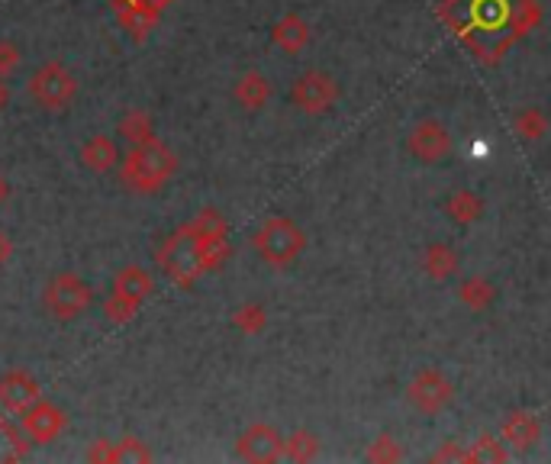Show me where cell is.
Here are the masks:
<instances>
[{
	"instance_id": "1",
	"label": "cell",
	"mask_w": 551,
	"mask_h": 464,
	"mask_svg": "<svg viewBox=\"0 0 551 464\" xmlns=\"http://www.w3.org/2000/svg\"><path fill=\"white\" fill-rule=\"evenodd\" d=\"M120 181L126 191L133 194H158L162 187L174 178L178 171V155H174L171 145H165L162 139H149L139 142L129 149L126 158H120Z\"/></svg>"
},
{
	"instance_id": "2",
	"label": "cell",
	"mask_w": 551,
	"mask_h": 464,
	"mask_svg": "<svg viewBox=\"0 0 551 464\" xmlns=\"http://www.w3.org/2000/svg\"><path fill=\"white\" fill-rule=\"evenodd\" d=\"M252 249L271 268L294 265L303 255V249H307V232H303L300 223L287 220V216H271V220H265L255 229Z\"/></svg>"
},
{
	"instance_id": "3",
	"label": "cell",
	"mask_w": 551,
	"mask_h": 464,
	"mask_svg": "<svg viewBox=\"0 0 551 464\" xmlns=\"http://www.w3.org/2000/svg\"><path fill=\"white\" fill-rule=\"evenodd\" d=\"M155 258H158V268H162L168 278L178 287H184V290L191 287L200 274H207V271H203L200 245H197L194 232H191V226H187V223L174 229L171 236L158 245Z\"/></svg>"
},
{
	"instance_id": "4",
	"label": "cell",
	"mask_w": 551,
	"mask_h": 464,
	"mask_svg": "<svg viewBox=\"0 0 551 464\" xmlns=\"http://www.w3.org/2000/svg\"><path fill=\"white\" fill-rule=\"evenodd\" d=\"M26 91L36 100L39 110L65 113L78 100V78L71 75V68H65L62 62H46L29 75Z\"/></svg>"
},
{
	"instance_id": "5",
	"label": "cell",
	"mask_w": 551,
	"mask_h": 464,
	"mask_svg": "<svg viewBox=\"0 0 551 464\" xmlns=\"http://www.w3.org/2000/svg\"><path fill=\"white\" fill-rule=\"evenodd\" d=\"M91 303H94V290L75 271L55 274V278H49L46 290H42V307H46V313L55 323H71V319H78L81 313L91 310Z\"/></svg>"
},
{
	"instance_id": "6",
	"label": "cell",
	"mask_w": 551,
	"mask_h": 464,
	"mask_svg": "<svg viewBox=\"0 0 551 464\" xmlns=\"http://www.w3.org/2000/svg\"><path fill=\"white\" fill-rule=\"evenodd\" d=\"M191 232L200 245V258H203V271H216L223 261L232 255V242H229V223L220 210L203 207L191 223Z\"/></svg>"
},
{
	"instance_id": "7",
	"label": "cell",
	"mask_w": 551,
	"mask_h": 464,
	"mask_svg": "<svg viewBox=\"0 0 551 464\" xmlns=\"http://www.w3.org/2000/svg\"><path fill=\"white\" fill-rule=\"evenodd\" d=\"M290 104L307 116H323L339 104V81L329 71L310 68L290 84Z\"/></svg>"
},
{
	"instance_id": "8",
	"label": "cell",
	"mask_w": 551,
	"mask_h": 464,
	"mask_svg": "<svg viewBox=\"0 0 551 464\" xmlns=\"http://www.w3.org/2000/svg\"><path fill=\"white\" fill-rule=\"evenodd\" d=\"M406 400H410L416 413L439 416L455 403V384L448 381V374H442L439 368H423L406 384Z\"/></svg>"
},
{
	"instance_id": "9",
	"label": "cell",
	"mask_w": 551,
	"mask_h": 464,
	"mask_svg": "<svg viewBox=\"0 0 551 464\" xmlns=\"http://www.w3.org/2000/svg\"><path fill=\"white\" fill-rule=\"evenodd\" d=\"M17 416H20V432L29 445H52L58 435L68 429V416L62 406L42 397L36 403H29Z\"/></svg>"
},
{
	"instance_id": "10",
	"label": "cell",
	"mask_w": 551,
	"mask_h": 464,
	"mask_svg": "<svg viewBox=\"0 0 551 464\" xmlns=\"http://www.w3.org/2000/svg\"><path fill=\"white\" fill-rule=\"evenodd\" d=\"M406 149L416 158L419 165H442L455 149V139L448 133V126L442 120H423L410 129L406 136Z\"/></svg>"
},
{
	"instance_id": "11",
	"label": "cell",
	"mask_w": 551,
	"mask_h": 464,
	"mask_svg": "<svg viewBox=\"0 0 551 464\" xmlns=\"http://www.w3.org/2000/svg\"><path fill=\"white\" fill-rule=\"evenodd\" d=\"M281 445H284V435L278 429L268 423H252L236 439V458L252 464H271V461H281Z\"/></svg>"
},
{
	"instance_id": "12",
	"label": "cell",
	"mask_w": 551,
	"mask_h": 464,
	"mask_svg": "<svg viewBox=\"0 0 551 464\" xmlns=\"http://www.w3.org/2000/svg\"><path fill=\"white\" fill-rule=\"evenodd\" d=\"M39 381L26 368H10L0 374V410L7 413H23L29 403L39 400Z\"/></svg>"
},
{
	"instance_id": "13",
	"label": "cell",
	"mask_w": 551,
	"mask_h": 464,
	"mask_svg": "<svg viewBox=\"0 0 551 464\" xmlns=\"http://www.w3.org/2000/svg\"><path fill=\"white\" fill-rule=\"evenodd\" d=\"M503 442L510 445L513 452H532V448L542 442V419L529 410L510 413L503 423Z\"/></svg>"
},
{
	"instance_id": "14",
	"label": "cell",
	"mask_w": 551,
	"mask_h": 464,
	"mask_svg": "<svg viewBox=\"0 0 551 464\" xmlns=\"http://www.w3.org/2000/svg\"><path fill=\"white\" fill-rule=\"evenodd\" d=\"M274 94V87L268 81V75H261L258 68L245 71V75H239V81L232 84V100L245 110V113H258L268 107V100Z\"/></svg>"
},
{
	"instance_id": "15",
	"label": "cell",
	"mask_w": 551,
	"mask_h": 464,
	"mask_svg": "<svg viewBox=\"0 0 551 464\" xmlns=\"http://www.w3.org/2000/svg\"><path fill=\"white\" fill-rule=\"evenodd\" d=\"M113 294H120L123 300H129V303H136V307H142V303L155 294V278H152V271L142 268V265H123L120 271H116V278H113Z\"/></svg>"
},
{
	"instance_id": "16",
	"label": "cell",
	"mask_w": 551,
	"mask_h": 464,
	"mask_svg": "<svg viewBox=\"0 0 551 464\" xmlns=\"http://www.w3.org/2000/svg\"><path fill=\"white\" fill-rule=\"evenodd\" d=\"M78 158H81V165L91 174H107V171H113L116 165H120L123 155H120V145H116L113 136L97 133V136H91L81 145Z\"/></svg>"
},
{
	"instance_id": "17",
	"label": "cell",
	"mask_w": 551,
	"mask_h": 464,
	"mask_svg": "<svg viewBox=\"0 0 551 464\" xmlns=\"http://www.w3.org/2000/svg\"><path fill=\"white\" fill-rule=\"evenodd\" d=\"M271 42L284 55H300L310 46V23L300 13H284V17L271 26Z\"/></svg>"
},
{
	"instance_id": "18",
	"label": "cell",
	"mask_w": 551,
	"mask_h": 464,
	"mask_svg": "<svg viewBox=\"0 0 551 464\" xmlns=\"http://www.w3.org/2000/svg\"><path fill=\"white\" fill-rule=\"evenodd\" d=\"M423 271L429 274L432 281H452L455 274L461 271V255L455 245H448V242H429L426 249H423Z\"/></svg>"
},
{
	"instance_id": "19",
	"label": "cell",
	"mask_w": 551,
	"mask_h": 464,
	"mask_svg": "<svg viewBox=\"0 0 551 464\" xmlns=\"http://www.w3.org/2000/svg\"><path fill=\"white\" fill-rule=\"evenodd\" d=\"M458 300L461 307H468L471 313H487L493 303L500 300V287L493 284L484 274H471L458 284Z\"/></svg>"
},
{
	"instance_id": "20",
	"label": "cell",
	"mask_w": 551,
	"mask_h": 464,
	"mask_svg": "<svg viewBox=\"0 0 551 464\" xmlns=\"http://www.w3.org/2000/svg\"><path fill=\"white\" fill-rule=\"evenodd\" d=\"M445 216L452 223H458V226H474L484 216V197L468 191V187H461V191L448 194V200H445Z\"/></svg>"
},
{
	"instance_id": "21",
	"label": "cell",
	"mask_w": 551,
	"mask_h": 464,
	"mask_svg": "<svg viewBox=\"0 0 551 464\" xmlns=\"http://www.w3.org/2000/svg\"><path fill=\"white\" fill-rule=\"evenodd\" d=\"M323 448V439L313 429H294L290 435H284L281 445V461H294V464H307L319 455Z\"/></svg>"
},
{
	"instance_id": "22",
	"label": "cell",
	"mask_w": 551,
	"mask_h": 464,
	"mask_svg": "<svg viewBox=\"0 0 551 464\" xmlns=\"http://www.w3.org/2000/svg\"><path fill=\"white\" fill-rule=\"evenodd\" d=\"M116 4V13H120V23L129 29L133 36H149L155 23H158V13L149 10L145 4H139V0H113Z\"/></svg>"
},
{
	"instance_id": "23",
	"label": "cell",
	"mask_w": 551,
	"mask_h": 464,
	"mask_svg": "<svg viewBox=\"0 0 551 464\" xmlns=\"http://www.w3.org/2000/svg\"><path fill=\"white\" fill-rule=\"evenodd\" d=\"M116 133H120V139H126L129 145H139V142H149L155 139V120L149 110H126L120 116V123H116Z\"/></svg>"
},
{
	"instance_id": "24",
	"label": "cell",
	"mask_w": 551,
	"mask_h": 464,
	"mask_svg": "<svg viewBox=\"0 0 551 464\" xmlns=\"http://www.w3.org/2000/svg\"><path fill=\"white\" fill-rule=\"evenodd\" d=\"M513 129L519 139L526 142H542L545 133H548V113L542 107H522L516 116H513Z\"/></svg>"
},
{
	"instance_id": "25",
	"label": "cell",
	"mask_w": 551,
	"mask_h": 464,
	"mask_svg": "<svg viewBox=\"0 0 551 464\" xmlns=\"http://www.w3.org/2000/svg\"><path fill=\"white\" fill-rule=\"evenodd\" d=\"M152 458V448L136 435H123L110 445V464H149Z\"/></svg>"
},
{
	"instance_id": "26",
	"label": "cell",
	"mask_w": 551,
	"mask_h": 464,
	"mask_svg": "<svg viewBox=\"0 0 551 464\" xmlns=\"http://www.w3.org/2000/svg\"><path fill=\"white\" fill-rule=\"evenodd\" d=\"M503 461H510V452H506V445L497 435H481V439L464 452V464H503Z\"/></svg>"
},
{
	"instance_id": "27",
	"label": "cell",
	"mask_w": 551,
	"mask_h": 464,
	"mask_svg": "<svg viewBox=\"0 0 551 464\" xmlns=\"http://www.w3.org/2000/svg\"><path fill=\"white\" fill-rule=\"evenodd\" d=\"M232 326L245 332V336H261V332L268 329V310L255 300L242 303V307H236V313H232Z\"/></svg>"
},
{
	"instance_id": "28",
	"label": "cell",
	"mask_w": 551,
	"mask_h": 464,
	"mask_svg": "<svg viewBox=\"0 0 551 464\" xmlns=\"http://www.w3.org/2000/svg\"><path fill=\"white\" fill-rule=\"evenodd\" d=\"M29 442L23 439L20 429H13L4 416H0V461H20L26 458Z\"/></svg>"
},
{
	"instance_id": "29",
	"label": "cell",
	"mask_w": 551,
	"mask_h": 464,
	"mask_svg": "<svg viewBox=\"0 0 551 464\" xmlns=\"http://www.w3.org/2000/svg\"><path fill=\"white\" fill-rule=\"evenodd\" d=\"M365 458L374 464H397V461H403V445L394 439V435H377L371 448L365 452Z\"/></svg>"
},
{
	"instance_id": "30",
	"label": "cell",
	"mask_w": 551,
	"mask_h": 464,
	"mask_svg": "<svg viewBox=\"0 0 551 464\" xmlns=\"http://www.w3.org/2000/svg\"><path fill=\"white\" fill-rule=\"evenodd\" d=\"M136 313H139L136 303L123 300L120 294H110V297L104 300V316H107V323H113V326H126Z\"/></svg>"
},
{
	"instance_id": "31",
	"label": "cell",
	"mask_w": 551,
	"mask_h": 464,
	"mask_svg": "<svg viewBox=\"0 0 551 464\" xmlns=\"http://www.w3.org/2000/svg\"><path fill=\"white\" fill-rule=\"evenodd\" d=\"M23 55H20V46L10 39H0V78H10L13 71L20 68Z\"/></svg>"
},
{
	"instance_id": "32",
	"label": "cell",
	"mask_w": 551,
	"mask_h": 464,
	"mask_svg": "<svg viewBox=\"0 0 551 464\" xmlns=\"http://www.w3.org/2000/svg\"><path fill=\"white\" fill-rule=\"evenodd\" d=\"M432 461H458V464H464V448H461V442H445L439 452L432 455Z\"/></svg>"
},
{
	"instance_id": "33",
	"label": "cell",
	"mask_w": 551,
	"mask_h": 464,
	"mask_svg": "<svg viewBox=\"0 0 551 464\" xmlns=\"http://www.w3.org/2000/svg\"><path fill=\"white\" fill-rule=\"evenodd\" d=\"M110 445H113L110 439H97L91 452H87V461H107L110 464Z\"/></svg>"
},
{
	"instance_id": "34",
	"label": "cell",
	"mask_w": 551,
	"mask_h": 464,
	"mask_svg": "<svg viewBox=\"0 0 551 464\" xmlns=\"http://www.w3.org/2000/svg\"><path fill=\"white\" fill-rule=\"evenodd\" d=\"M10 258H13V242L7 232H0V265H7Z\"/></svg>"
},
{
	"instance_id": "35",
	"label": "cell",
	"mask_w": 551,
	"mask_h": 464,
	"mask_svg": "<svg viewBox=\"0 0 551 464\" xmlns=\"http://www.w3.org/2000/svg\"><path fill=\"white\" fill-rule=\"evenodd\" d=\"M139 4H145V7H149V10H155V13H162L165 7L178 4V0H139Z\"/></svg>"
},
{
	"instance_id": "36",
	"label": "cell",
	"mask_w": 551,
	"mask_h": 464,
	"mask_svg": "<svg viewBox=\"0 0 551 464\" xmlns=\"http://www.w3.org/2000/svg\"><path fill=\"white\" fill-rule=\"evenodd\" d=\"M10 194H13V187H10V181L4 178V174H0V207L10 200Z\"/></svg>"
},
{
	"instance_id": "37",
	"label": "cell",
	"mask_w": 551,
	"mask_h": 464,
	"mask_svg": "<svg viewBox=\"0 0 551 464\" xmlns=\"http://www.w3.org/2000/svg\"><path fill=\"white\" fill-rule=\"evenodd\" d=\"M10 97H13V91H10V84L0 78V110H4L7 104H10Z\"/></svg>"
}]
</instances>
